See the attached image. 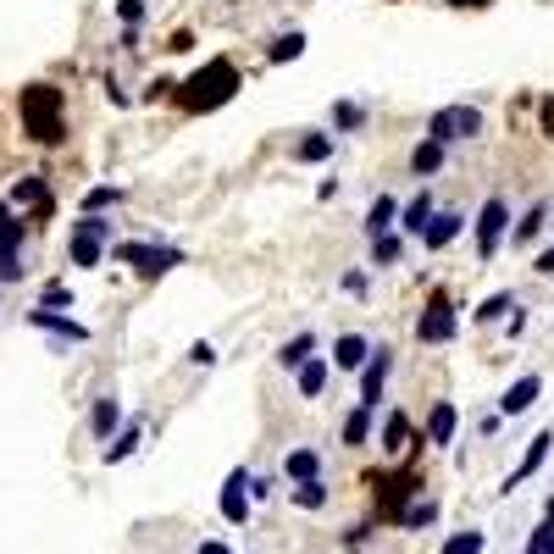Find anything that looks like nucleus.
Instances as JSON below:
<instances>
[{
  "instance_id": "nucleus-1",
  "label": "nucleus",
  "mask_w": 554,
  "mask_h": 554,
  "mask_svg": "<svg viewBox=\"0 0 554 554\" xmlns=\"http://www.w3.org/2000/svg\"><path fill=\"white\" fill-rule=\"evenodd\" d=\"M17 117H23V133L34 145L56 150L67 139V95L56 84H23L17 89Z\"/></svg>"
},
{
  "instance_id": "nucleus-2",
  "label": "nucleus",
  "mask_w": 554,
  "mask_h": 554,
  "mask_svg": "<svg viewBox=\"0 0 554 554\" xmlns=\"http://www.w3.org/2000/svg\"><path fill=\"white\" fill-rule=\"evenodd\" d=\"M239 89H244L239 67H233L228 56H217V61H205L194 78H183V84H178V106L183 111H217V106H228Z\"/></svg>"
},
{
  "instance_id": "nucleus-3",
  "label": "nucleus",
  "mask_w": 554,
  "mask_h": 554,
  "mask_svg": "<svg viewBox=\"0 0 554 554\" xmlns=\"http://www.w3.org/2000/svg\"><path fill=\"white\" fill-rule=\"evenodd\" d=\"M111 255H117L122 266H133L145 283H156V277L172 272V266H183V250H167V244H117Z\"/></svg>"
},
{
  "instance_id": "nucleus-4",
  "label": "nucleus",
  "mask_w": 554,
  "mask_h": 554,
  "mask_svg": "<svg viewBox=\"0 0 554 554\" xmlns=\"http://www.w3.org/2000/svg\"><path fill=\"white\" fill-rule=\"evenodd\" d=\"M427 133H433V139H444V145L477 139V133H482V111L477 106H438L433 117H427Z\"/></svg>"
},
{
  "instance_id": "nucleus-5",
  "label": "nucleus",
  "mask_w": 554,
  "mask_h": 554,
  "mask_svg": "<svg viewBox=\"0 0 554 554\" xmlns=\"http://www.w3.org/2000/svg\"><path fill=\"white\" fill-rule=\"evenodd\" d=\"M455 333H460V316H455V305H449V294L438 289L433 300H427V311L416 316V338H422V344H449Z\"/></svg>"
},
{
  "instance_id": "nucleus-6",
  "label": "nucleus",
  "mask_w": 554,
  "mask_h": 554,
  "mask_svg": "<svg viewBox=\"0 0 554 554\" xmlns=\"http://www.w3.org/2000/svg\"><path fill=\"white\" fill-rule=\"evenodd\" d=\"M505 228H510V205L499 200V194H488V200H482V211H477V255H482V261H494V255H499Z\"/></svg>"
},
{
  "instance_id": "nucleus-7",
  "label": "nucleus",
  "mask_w": 554,
  "mask_h": 554,
  "mask_svg": "<svg viewBox=\"0 0 554 554\" xmlns=\"http://www.w3.org/2000/svg\"><path fill=\"white\" fill-rule=\"evenodd\" d=\"M28 322H34L39 333L61 338V344H89V327H84V322H73L67 311H50V305H39V311H28Z\"/></svg>"
},
{
  "instance_id": "nucleus-8",
  "label": "nucleus",
  "mask_w": 554,
  "mask_h": 554,
  "mask_svg": "<svg viewBox=\"0 0 554 554\" xmlns=\"http://www.w3.org/2000/svg\"><path fill=\"white\" fill-rule=\"evenodd\" d=\"M222 521H233V527H244L250 521V471H228V482H222Z\"/></svg>"
},
{
  "instance_id": "nucleus-9",
  "label": "nucleus",
  "mask_w": 554,
  "mask_h": 554,
  "mask_svg": "<svg viewBox=\"0 0 554 554\" xmlns=\"http://www.w3.org/2000/svg\"><path fill=\"white\" fill-rule=\"evenodd\" d=\"M388 372H394V350H372V355H366V366H361V405H372V410H377Z\"/></svg>"
},
{
  "instance_id": "nucleus-10",
  "label": "nucleus",
  "mask_w": 554,
  "mask_h": 554,
  "mask_svg": "<svg viewBox=\"0 0 554 554\" xmlns=\"http://www.w3.org/2000/svg\"><path fill=\"white\" fill-rule=\"evenodd\" d=\"M12 205H17V211H34V217H50V183L39 178V172L17 178L12 183Z\"/></svg>"
},
{
  "instance_id": "nucleus-11",
  "label": "nucleus",
  "mask_w": 554,
  "mask_h": 554,
  "mask_svg": "<svg viewBox=\"0 0 554 554\" xmlns=\"http://www.w3.org/2000/svg\"><path fill=\"white\" fill-rule=\"evenodd\" d=\"M538 394H543V377L538 372L516 377V383L505 388V399H499V416H521V410H532V405H538Z\"/></svg>"
},
{
  "instance_id": "nucleus-12",
  "label": "nucleus",
  "mask_w": 554,
  "mask_h": 554,
  "mask_svg": "<svg viewBox=\"0 0 554 554\" xmlns=\"http://www.w3.org/2000/svg\"><path fill=\"white\" fill-rule=\"evenodd\" d=\"M106 250H111L106 239H95V233H78V228H67V255H73V266L95 272V266L106 261Z\"/></svg>"
},
{
  "instance_id": "nucleus-13",
  "label": "nucleus",
  "mask_w": 554,
  "mask_h": 554,
  "mask_svg": "<svg viewBox=\"0 0 554 554\" xmlns=\"http://www.w3.org/2000/svg\"><path fill=\"white\" fill-rule=\"evenodd\" d=\"M460 228H466V217H460V211H433V222L422 228V244H427V250H444V244L460 239Z\"/></svg>"
},
{
  "instance_id": "nucleus-14",
  "label": "nucleus",
  "mask_w": 554,
  "mask_h": 554,
  "mask_svg": "<svg viewBox=\"0 0 554 554\" xmlns=\"http://www.w3.org/2000/svg\"><path fill=\"white\" fill-rule=\"evenodd\" d=\"M549 444H554V433H538V438H532V444H527V455H521V466L505 477V494H510V488H521L527 477H538V466L549 460Z\"/></svg>"
},
{
  "instance_id": "nucleus-15",
  "label": "nucleus",
  "mask_w": 554,
  "mask_h": 554,
  "mask_svg": "<svg viewBox=\"0 0 554 554\" xmlns=\"http://www.w3.org/2000/svg\"><path fill=\"white\" fill-rule=\"evenodd\" d=\"M433 211H438V205H433V194H416V200H410V205H399V222H394V228L399 233H410V239H422V228H427V222H433Z\"/></svg>"
},
{
  "instance_id": "nucleus-16",
  "label": "nucleus",
  "mask_w": 554,
  "mask_h": 554,
  "mask_svg": "<svg viewBox=\"0 0 554 554\" xmlns=\"http://www.w3.org/2000/svg\"><path fill=\"white\" fill-rule=\"evenodd\" d=\"M444 156H449V145H444V139L422 133V145L410 150V172H416V178H433V172L444 167Z\"/></svg>"
},
{
  "instance_id": "nucleus-17",
  "label": "nucleus",
  "mask_w": 554,
  "mask_h": 554,
  "mask_svg": "<svg viewBox=\"0 0 554 554\" xmlns=\"http://www.w3.org/2000/svg\"><path fill=\"white\" fill-rule=\"evenodd\" d=\"M366 355H372V344H366L361 333H344V338L333 344V366H338V372H361Z\"/></svg>"
},
{
  "instance_id": "nucleus-18",
  "label": "nucleus",
  "mask_w": 554,
  "mask_h": 554,
  "mask_svg": "<svg viewBox=\"0 0 554 554\" xmlns=\"http://www.w3.org/2000/svg\"><path fill=\"white\" fill-rule=\"evenodd\" d=\"M139 444H145V422H128V427H122V433L106 444V466H122V460H128Z\"/></svg>"
},
{
  "instance_id": "nucleus-19",
  "label": "nucleus",
  "mask_w": 554,
  "mask_h": 554,
  "mask_svg": "<svg viewBox=\"0 0 554 554\" xmlns=\"http://www.w3.org/2000/svg\"><path fill=\"white\" fill-rule=\"evenodd\" d=\"M399 222V205H394V194H377L372 205H366V233H388Z\"/></svg>"
},
{
  "instance_id": "nucleus-20",
  "label": "nucleus",
  "mask_w": 554,
  "mask_h": 554,
  "mask_svg": "<svg viewBox=\"0 0 554 554\" xmlns=\"http://www.w3.org/2000/svg\"><path fill=\"white\" fill-rule=\"evenodd\" d=\"M89 427H95V438H111V433H117V427H122V405H117V399H95V416H89Z\"/></svg>"
},
{
  "instance_id": "nucleus-21",
  "label": "nucleus",
  "mask_w": 554,
  "mask_h": 554,
  "mask_svg": "<svg viewBox=\"0 0 554 554\" xmlns=\"http://www.w3.org/2000/svg\"><path fill=\"white\" fill-rule=\"evenodd\" d=\"M327 156H333V133H305L300 145H294V161H305V167H316Z\"/></svg>"
},
{
  "instance_id": "nucleus-22",
  "label": "nucleus",
  "mask_w": 554,
  "mask_h": 554,
  "mask_svg": "<svg viewBox=\"0 0 554 554\" xmlns=\"http://www.w3.org/2000/svg\"><path fill=\"white\" fill-rule=\"evenodd\" d=\"M366 438H372V405H355L350 416H344V444L361 449Z\"/></svg>"
},
{
  "instance_id": "nucleus-23",
  "label": "nucleus",
  "mask_w": 554,
  "mask_h": 554,
  "mask_svg": "<svg viewBox=\"0 0 554 554\" xmlns=\"http://www.w3.org/2000/svg\"><path fill=\"white\" fill-rule=\"evenodd\" d=\"M316 355V333H294L283 350H277V366H305Z\"/></svg>"
},
{
  "instance_id": "nucleus-24",
  "label": "nucleus",
  "mask_w": 554,
  "mask_h": 554,
  "mask_svg": "<svg viewBox=\"0 0 554 554\" xmlns=\"http://www.w3.org/2000/svg\"><path fill=\"white\" fill-rule=\"evenodd\" d=\"M294 372H300V394H305V399H316V394L327 388V372H333V366H327V361H316V355H311V361H305V366H294Z\"/></svg>"
},
{
  "instance_id": "nucleus-25",
  "label": "nucleus",
  "mask_w": 554,
  "mask_h": 554,
  "mask_svg": "<svg viewBox=\"0 0 554 554\" xmlns=\"http://www.w3.org/2000/svg\"><path fill=\"white\" fill-rule=\"evenodd\" d=\"M455 438V405H433L427 416V444H449Z\"/></svg>"
},
{
  "instance_id": "nucleus-26",
  "label": "nucleus",
  "mask_w": 554,
  "mask_h": 554,
  "mask_svg": "<svg viewBox=\"0 0 554 554\" xmlns=\"http://www.w3.org/2000/svg\"><path fill=\"white\" fill-rule=\"evenodd\" d=\"M300 56H305V34H300V28H294V34H277L272 50H266V61H272V67H277V61H300Z\"/></svg>"
},
{
  "instance_id": "nucleus-27",
  "label": "nucleus",
  "mask_w": 554,
  "mask_h": 554,
  "mask_svg": "<svg viewBox=\"0 0 554 554\" xmlns=\"http://www.w3.org/2000/svg\"><path fill=\"white\" fill-rule=\"evenodd\" d=\"M283 471H289L294 482H305V477H316V471H322V455H316V449H289Z\"/></svg>"
},
{
  "instance_id": "nucleus-28",
  "label": "nucleus",
  "mask_w": 554,
  "mask_h": 554,
  "mask_svg": "<svg viewBox=\"0 0 554 554\" xmlns=\"http://www.w3.org/2000/svg\"><path fill=\"white\" fill-rule=\"evenodd\" d=\"M543 222H549V205H527V217H521L516 222V244H532V239H538V233H543Z\"/></svg>"
},
{
  "instance_id": "nucleus-29",
  "label": "nucleus",
  "mask_w": 554,
  "mask_h": 554,
  "mask_svg": "<svg viewBox=\"0 0 554 554\" xmlns=\"http://www.w3.org/2000/svg\"><path fill=\"white\" fill-rule=\"evenodd\" d=\"M405 438H410V416H405V410H394V416L383 422V449H388V455H399Z\"/></svg>"
},
{
  "instance_id": "nucleus-30",
  "label": "nucleus",
  "mask_w": 554,
  "mask_h": 554,
  "mask_svg": "<svg viewBox=\"0 0 554 554\" xmlns=\"http://www.w3.org/2000/svg\"><path fill=\"white\" fill-rule=\"evenodd\" d=\"M399 250H405V244H399L394 228H388V233H372V266H394Z\"/></svg>"
},
{
  "instance_id": "nucleus-31",
  "label": "nucleus",
  "mask_w": 554,
  "mask_h": 554,
  "mask_svg": "<svg viewBox=\"0 0 554 554\" xmlns=\"http://www.w3.org/2000/svg\"><path fill=\"white\" fill-rule=\"evenodd\" d=\"M333 128H338V133L366 128V106H355V100H338V106H333Z\"/></svg>"
},
{
  "instance_id": "nucleus-32",
  "label": "nucleus",
  "mask_w": 554,
  "mask_h": 554,
  "mask_svg": "<svg viewBox=\"0 0 554 554\" xmlns=\"http://www.w3.org/2000/svg\"><path fill=\"white\" fill-rule=\"evenodd\" d=\"M122 200V189H111V183H95V189H84V200H78V211H111V205Z\"/></svg>"
},
{
  "instance_id": "nucleus-33",
  "label": "nucleus",
  "mask_w": 554,
  "mask_h": 554,
  "mask_svg": "<svg viewBox=\"0 0 554 554\" xmlns=\"http://www.w3.org/2000/svg\"><path fill=\"white\" fill-rule=\"evenodd\" d=\"M0 283H23V244H0Z\"/></svg>"
},
{
  "instance_id": "nucleus-34",
  "label": "nucleus",
  "mask_w": 554,
  "mask_h": 554,
  "mask_svg": "<svg viewBox=\"0 0 554 554\" xmlns=\"http://www.w3.org/2000/svg\"><path fill=\"white\" fill-rule=\"evenodd\" d=\"M0 244H23V217L12 200H0Z\"/></svg>"
},
{
  "instance_id": "nucleus-35",
  "label": "nucleus",
  "mask_w": 554,
  "mask_h": 554,
  "mask_svg": "<svg viewBox=\"0 0 554 554\" xmlns=\"http://www.w3.org/2000/svg\"><path fill=\"white\" fill-rule=\"evenodd\" d=\"M294 505H305V510H322V505H327V488H322V477H305L300 488H294Z\"/></svg>"
},
{
  "instance_id": "nucleus-36",
  "label": "nucleus",
  "mask_w": 554,
  "mask_h": 554,
  "mask_svg": "<svg viewBox=\"0 0 554 554\" xmlns=\"http://www.w3.org/2000/svg\"><path fill=\"white\" fill-rule=\"evenodd\" d=\"M505 311H516V294H488V300L477 305V322H499Z\"/></svg>"
},
{
  "instance_id": "nucleus-37",
  "label": "nucleus",
  "mask_w": 554,
  "mask_h": 554,
  "mask_svg": "<svg viewBox=\"0 0 554 554\" xmlns=\"http://www.w3.org/2000/svg\"><path fill=\"white\" fill-rule=\"evenodd\" d=\"M39 305H50V311H73V289H67V283H45V294H39Z\"/></svg>"
},
{
  "instance_id": "nucleus-38",
  "label": "nucleus",
  "mask_w": 554,
  "mask_h": 554,
  "mask_svg": "<svg viewBox=\"0 0 554 554\" xmlns=\"http://www.w3.org/2000/svg\"><path fill=\"white\" fill-rule=\"evenodd\" d=\"M399 521H405V527H427V521H438V505H433V499H422V505L399 510Z\"/></svg>"
},
{
  "instance_id": "nucleus-39",
  "label": "nucleus",
  "mask_w": 554,
  "mask_h": 554,
  "mask_svg": "<svg viewBox=\"0 0 554 554\" xmlns=\"http://www.w3.org/2000/svg\"><path fill=\"white\" fill-rule=\"evenodd\" d=\"M444 554H482V532H455L444 543Z\"/></svg>"
},
{
  "instance_id": "nucleus-40",
  "label": "nucleus",
  "mask_w": 554,
  "mask_h": 554,
  "mask_svg": "<svg viewBox=\"0 0 554 554\" xmlns=\"http://www.w3.org/2000/svg\"><path fill=\"white\" fill-rule=\"evenodd\" d=\"M145 12H150L145 0H117V17H122L128 28H139V23H145Z\"/></svg>"
},
{
  "instance_id": "nucleus-41",
  "label": "nucleus",
  "mask_w": 554,
  "mask_h": 554,
  "mask_svg": "<svg viewBox=\"0 0 554 554\" xmlns=\"http://www.w3.org/2000/svg\"><path fill=\"white\" fill-rule=\"evenodd\" d=\"M527 554H554V527L543 521L538 532H532V543H527Z\"/></svg>"
},
{
  "instance_id": "nucleus-42",
  "label": "nucleus",
  "mask_w": 554,
  "mask_h": 554,
  "mask_svg": "<svg viewBox=\"0 0 554 554\" xmlns=\"http://www.w3.org/2000/svg\"><path fill=\"white\" fill-rule=\"evenodd\" d=\"M189 361H194V366H217V350L200 338V344H189Z\"/></svg>"
},
{
  "instance_id": "nucleus-43",
  "label": "nucleus",
  "mask_w": 554,
  "mask_h": 554,
  "mask_svg": "<svg viewBox=\"0 0 554 554\" xmlns=\"http://www.w3.org/2000/svg\"><path fill=\"white\" fill-rule=\"evenodd\" d=\"M344 294H355V300H361V294H366V272H344Z\"/></svg>"
},
{
  "instance_id": "nucleus-44",
  "label": "nucleus",
  "mask_w": 554,
  "mask_h": 554,
  "mask_svg": "<svg viewBox=\"0 0 554 554\" xmlns=\"http://www.w3.org/2000/svg\"><path fill=\"white\" fill-rule=\"evenodd\" d=\"M172 89H178V84H172V78H156V84H150V89H145V100H167V95H172Z\"/></svg>"
},
{
  "instance_id": "nucleus-45",
  "label": "nucleus",
  "mask_w": 554,
  "mask_h": 554,
  "mask_svg": "<svg viewBox=\"0 0 554 554\" xmlns=\"http://www.w3.org/2000/svg\"><path fill=\"white\" fill-rule=\"evenodd\" d=\"M538 128H543V133H549V139H554V95L543 100V111H538Z\"/></svg>"
},
{
  "instance_id": "nucleus-46",
  "label": "nucleus",
  "mask_w": 554,
  "mask_h": 554,
  "mask_svg": "<svg viewBox=\"0 0 554 554\" xmlns=\"http://www.w3.org/2000/svg\"><path fill=\"white\" fill-rule=\"evenodd\" d=\"M532 272H538V277H554V250H543L538 261H532Z\"/></svg>"
},
{
  "instance_id": "nucleus-47",
  "label": "nucleus",
  "mask_w": 554,
  "mask_h": 554,
  "mask_svg": "<svg viewBox=\"0 0 554 554\" xmlns=\"http://www.w3.org/2000/svg\"><path fill=\"white\" fill-rule=\"evenodd\" d=\"M200 554H228V549H222V543H200Z\"/></svg>"
},
{
  "instance_id": "nucleus-48",
  "label": "nucleus",
  "mask_w": 554,
  "mask_h": 554,
  "mask_svg": "<svg viewBox=\"0 0 554 554\" xmlns=\"http://www.w3.org/2000/svg\"><path fill=\"white\" fill-rule=\"evenodd\" d=\"M543 521H549V527H554V494H549V505H543Z\"/></svg>"
},
{
  "instance_id": "nucleus-49",
  "label": "nucleus",
  "mask_w": 554,
  "mask_h": 554,
  "mask_svg": "<svg viewBox=\"0 0 554 554\" xmlns=\"http://www.w3.org/2000/svg\"><path fill=\"white\" fill-rule=\"evenodd\" d=\"M449 6H488V0H449Z\"/></svg>"
}]
</instances>
